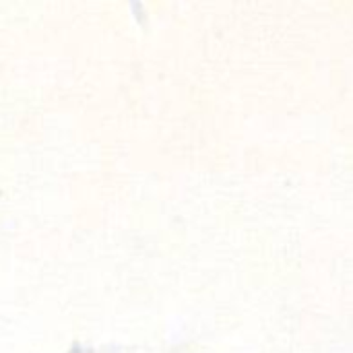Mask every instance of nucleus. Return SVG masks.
Instances as JSON below:
<instances>
[]
</instances>
